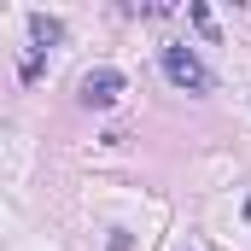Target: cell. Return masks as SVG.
I'll list each match as a JSON object with an SVG mask.
<instances>
[{
  "label": "cell",
  "instance_id": "6da1fadb",
  "mask_svg": "<svg viewBox=\"0 0 251 251\" xmlns=\"http://www.w3.org/2000/svg\"><path fill=\"white\" fill-rule=\"evenodd\" d=\"M164 76H170L176 88H187V94H204V88H210V70L193 59L187 47H176V41L164 47Z\"/></svg>",
  "mask_w": 251,
  "mask_h": 251
},
{
  "label": "cell",
  "instance_id": "7a4b0ae2",
  "mask_svg": "<svg viewBox=\"0 0 251 251\" xmlns=\"http://www.w3.org/2000/svg\"><path fill=\"white\" fill-rule=\"evenodd\" d=\"M128 88L123 70H111V64H100V70H88L82 76V105H94V111H105V105H117V94Z\"/></svg>",
  "mask_w": 251,
  "mask_h": 251
},
{
  "label": "cell",
  "instance_id": "3957f363",
  "mask_svg": "<svg viewBox=\"0 0 251 251\" xmlns=\"http://www.w3.org/2000/svg\"><path fill=\"white\" fill-rule=\"evenodd\" d=\"M29 35H35V47H59V41H64V24L47 18V12H35V18H29Z\"/></svg>",
  "mask_w": 251,
  "mask_h": 251
},
{
  "label": "cell",
  "instance_id": "277c9868",
  "mask_svg": "<svg viewBox=\"0 0 251 251\" xmlns=\"http://www.w3.org/2000/svg\"><path fill=\"white\" fill-rule=\"evenodd\" d=\"M187 18L204 29V35H210V41H216V18H210V6H199V0H193V6H187Z\"/></svg>",
  "mask_w": 251,
  "mask_h": 251
},
{
  "label": "cell",
  "instance_id": "5b68a950",
  "mask_svg": "<svg viewBox=\"0 0 251 251\" xmlns=\"http://www.w3.org/2000/svg\"><path fill=\"white\" fill-rule=\"evenodd\" d=\"M134 240H128V228H111V240H105V251H128Z\"/></svg>",
  "mask_w": 251,
  "mask_h": 251
},
{
  "label": "cell",
  "instance_id": "8992f818",
  "mask_svg": "<svg viewBox=\"0 0 251 251\" xmlns=\"http://www.w3.org/2000/svg\"><path fill=\"white\" fill-rule=\"evenodd\" d=\"M246 222H251V199H246Z\"/></svg>",
  "mask_w": 251,
  "mask_h": 251
},
{
  "label": "cell",
  "instance_id": "52a82bcc",
  "mask_svg": "<svg viewBox=\"0 0 251 251\" xmlns=\"http://www.w3.org/2000/svg\"><path fill=\"white\" fill-rule=\"evenodd\" d=\"M181 251H187V246H181Z\"/></svg>",
  "mask_w": 251,
  "mask_h": 251
}]
</instances>
